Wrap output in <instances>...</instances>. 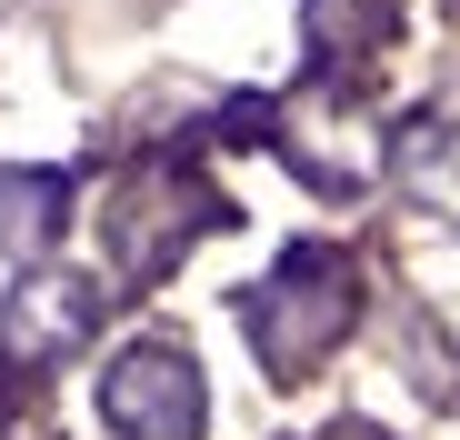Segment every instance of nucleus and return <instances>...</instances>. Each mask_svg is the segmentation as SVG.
<instances>
[{"instance_id": "7", "label": "nucleus", "mask_w": 460, "mask_h": 440, "mask_svg": "<svg viewBox=\"0 0 460 440\" xmlns=\"http://www.w3.org/2000/svg\"><path fill=\"white\" fill-rule=\"evenodd\" d=\"M300 40H311L321 70L370 60L380 40H391V0H300Z\"/></svg>"}, {"instance_id": "1", "label": "nucleus", "mask_w": 460, "mask_h": 440, "mask_svg": "<svg viewBox=\"0 0 460 440\" xmlns=\"http://www.w3.org/2000/svg\"><path fill=\"white\" fill-rule=\"evenodd\" d=\"M350 321H360V270L331 241H290L270 260V280L241 301V330H251L270 381H311L321 360L350 340Z\"/></svg>"}, {"instance_id": "3", "label": "nucleus", "mask_w": 460, "mask_h": 440, "mask_svg": "<svg viewBox=\"0 0 460 440\" xmlns=\"http://www.w3.org/2000/svg\"><path fill=\"white\" fill-rule=\"evenodd\" d=\"M101 420L120 440H200V420H210L200 360L181 340H130L111 371H101Z\"/></svg>"}, {"instance_id": "5", "label": "nucleus", "mask_w": 460, "mask_h": 440, "mask_svg": "<svg viewBox=\"0 0 460 440\" xmlns=\"http://www.w3.org/2000/svg\"><path fill=\"white\" fill-rule=\"evenodd\" d=\"M391 180L420 200V210H440V220H460V101H440V110H420L401 140H391Z\"/></svg>"}, {"instance_id": "4", "label": "nucleus", "mask_w": 460, "mask_h": 440, "mask_svg": "<svg viewBox=\"0 0 460 440\" xmlns=\"http://www.w3.org/2000/svg\"><path fill=\"white\" fill-rule=\"evenodd\" d=\"M101 330V290L70 270H31L11 301H0V371H50Z\"/></svg>"}, {"instance_id": "2", "label": "nucleus", "mask_w": 460, "mask_h": 440, "mask_svg": "<svg viewBox=\"0 0 460 440\" xmlns=\"http://www.w3.org/2000/svg\"><path fill=\"white\" fill-rule=\"evenodd\" d=\"M220 220H230V200L190 161H130L111 180V210H101V251H111V270L130 290H150V280H171V260L200 231H220Z\"/></svg>"}, {"instance_id": "6", "label": "nucleus", "mask_w": 460, "mask_h": 440, "mask_svg": "<svg viewBox=\"0 0 460 440\" xmlns=\"http://www.w3.org/2000/svg\"><path fill=\"white\" fill-rule=\"evenodd\" d=\"M70 220V171H0V260H40Z\"/></svg>"}, {"instance_id": "8", "label": "nucleus", "mask_w": 460, "mask_h": 440, "mask_svg": "<svg viewBox=\"0 0 460 440\" xmlns=\"http://www.w3.org/2000/svg\"><path fill=\"white\" fill-rule=\"evenodd\" d=\"M331 440H391V430H360V420H341V430H331Z\"/></svg>"}]
</instances>
